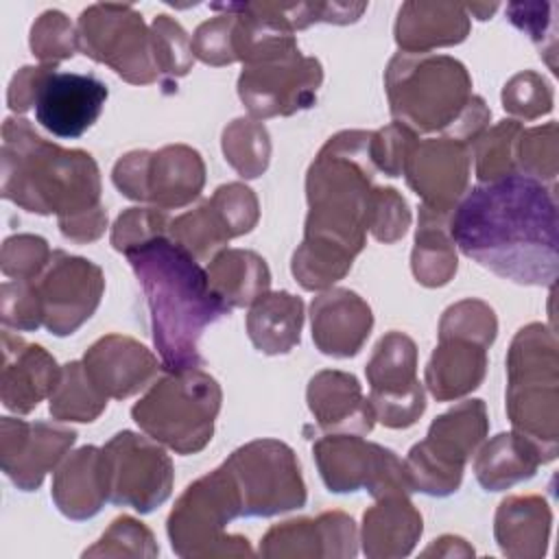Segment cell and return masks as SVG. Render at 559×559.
<instances>
[{
	"mask_svg": "<svg viewBox=\"0 0 559 559\" xmlns=\"http://www.w3.org/2000/svg\"><path fill=\"white\" fill-rule=\"evenodd\" d=\"M542 456L531 441L518 432L496 435L476 456L474 474L483 489L502 491L535 476Z\"/></svg>",
	"mask_w": 559,
	"mask_h": 559,
	"instance_id": "d6a6232c",
	"label": "cell"
},
{
	"mask_svg": "<svg viewBox=\"0 0 559 559\" xmlns=\"http://www.w3.org/2000/svg\"><path fill=\"white\" fill-rule=\"evenodd\" d=\"M92 382L114 400H124L144 389L159 371L157 358L135 338L107 334L83 356Z\"/></svg>",
	"mask_w": 559,
	"mask_h": 559,
	"instance_id": "cb8c5ba5",
	"label": "cell"
},
{
	"mask_svg": "<svg viewBox=\"0 0 559 559\" xmlns=\"http://www.w3.org/2000/svg\"><path fill=\"white\" fill-rule=\"evenodd\" d=\"M465 9L467 13H476L478 20H487L498 9V4H465Z\"/></svg>",
	"mask_w": 559,
	"mask_h": 559,
	"instance_id": "9f6ffc18",
	"label": "cell"
},
{
	"mask_svg": "<svg viewBox=\"0 0 559 559\" xmlns=\"http://www.w3.org/2000/svg\"><path fill=\"white\" fill-rule=\"evenodd\" d=\"M52 251L41 236L15 234L9 236L0 251V269L13 280H37L50 262Z\"/></svg>",
	"mask_w": 559,
	"mask_h": 559,
	"instance_id": "681fc988",
	"label": "cell"
},
{
	"mask_svg": "<svg viewBox=\"0 0 559 559\" xmlns=\"http://www.w3.org/2000/svg\"><path fill=\"white\" fill-rule=\"evenodd\" d=\"M518 120H502L491 129H485L472 144V157L476 166V177L480 183L496 181L518 173L515 166V146L522 133Z\"/></svg>",
	"mask_w": 559,
	"mask_h": 559,
	"instance_id": "74e56055",
	"label": "cell"
},
{
	"mask_svg": "<svg viewBox=\"0 0 559 559\" xmlns=\"http://www.w3.org/2000/svg\"><path fill=\"white\" fill-rule=\"evenodd\" d=\"M151 46L164 90L175 92V81L179 76H186L194 63L188 33L170 15L162 13L151 24Z\"/></svg>",
	"mask_w": 559,
	"mask_h": 559,
	"instance_id": "f35d334b",
	"label": "cell"
},
{
	"mask_svg": "<svg viewBox=\"0 0 559 559\" xmlns=\"http://www.w3.org/2000/svg\"><path fill=\"white\" fill-rule=\"evenodd\" d=\"M369 144L371 131H341L323 144L308 168L304 242L290 262L295 280L306 290L332 288L365 247L367 201L376 173Z\"/></svg>",
	"mask_w": 559,
	"mask_h": 559,
	"instance_id": "7a4b0ae2",
	"label": "cell"
},
{
	"mask_svg": "<svg viewBox=\"0 0 559 559\" xmlns=\"http://www.w3.org/2000/svg\"><path fill=\"white\" fill-rule=\"evenodd\" d=\"M557 369L555 334L542 323L522 328L507 354V413L513 432L531 441L544 463L557 456L559 441Z\"/></svg>",
	"mask_w": 559,
	"mask_h": 559,
	"instance_id": "8992f818",
	"label": "cell"
},
{
	"mask_svg": "<svg viewBox=\"0 0 559 559\" xmlns=\"http://www.w3.org/2000/svg\"><path fill=\"white\" fill-rule=\"evenodd\" d=\"M168 236L197 260L214 258L218 251H223L227 240H231L210 199L201 201L194 210L170 218Z\"/></svg>",
	"mask_w": 559,
	"mask_h": 559,
	"instance_id": "d590c367",
	"label": "cell"
},
{
	"mask_svg": "<svg viewBox=\"0 0 559 559\" xmlns=\"http://www.w3.org/2000/svg\"><path fill=\"white\" fill-rule=\"evenodd\" d=\"M109 502L151 513L173 493L175 472L164 448L131 430L114 435L103 448Z\"/></svg>",
	"mask_w": 559,
	"mask_h": 559,
	"instance_id": "5bb4252c",
	"label": "cell"
},
{
	"mask_svg": "<svg viewBox=\"0 0 559 559\" xmlns=\"http://www.w3.org/2000/svg\"><path fill=\"white\" fill-rule=\"evenodd\" d=\"M369 404L386 428H408L426 411L424 386L417 380V347L402 332H386L367 367Z\"/></svg>",
	"mask_w": 559,
	"mask_h": 559,
	"instance_id": "9a60e30c",
	"label": "cell"
},
{
	"mask_svg": "<svg viewBox=\"0 0 559 559\" xmlns=\"http://www.w3.org/2000/svg\"><path fill=\"white\" fill-rule=\"evenodd\" d=\"M448 212L419 207V225L411 255L413 275L419 284L437 288L448 284L456 273V247L448 229Z\"/></svg>",
	"mask_w": 559,
	"mask_h": 559,
	"instance_id": "836d02e7",
	"label": "cell"
},
{
	"mask_svg": "<svg viewBox=\"0 0 559 559\" xmlns=\"http://www.w3.org/2000/svg\"><path fill=\"white\" fill-rule=\"evenodd\" d=\"M170 218L159 207H129L111 227V247L127 253L157 236L168 234Z\"/></svg>",
	"mask_w": 559,
	"mask_h": 559,
	"instance_id": "f907efd6",
	"label": "cell"
},
{
	"mask_svg": "<svg viewBox=\"0 0 559 559\" xmlns=\"http://www.w3.org/2000/svg\"><path fill=\"white\" fill-rule=\"evenodd\" d=\"M31 50L41 63L57 66L79 50L76 28L61 11H44L31 26Z\"/></svg>",
	"mask_w": 559,
	"mask_h": 559,
	"instance_id": "b9f144b4",
	"label": "cell"
},
{
	"mask_svg": "<svg viewBox=\"0 0 559 559\" xmlns=\"http://www.w3.org/2000/svg\"><path fill=\"white\" fill-rule=\"evenodd\" d=\"M107 395L92 382L83 360L61 367L59 382L50 393L48 411L57 421H94L107 406Z\"/></svg>",
	"mask_w": 559,
	"mask_h": 559,
	"instance_id": "e575fe53",
	"label": "cell"
},
{
	"mask_svg": "<svg viewBox=\"0 0 559 559\" xmlns=\"http://www.w3.org/2000/svg\"><path fill=\"white\" fill-rule=\"evenodd\" d=\"M395 122L415 133L443 131L452 138L472 100V79L461 61L432 52H397L384 72Z\"/></svg>",
	"mask_w": 559,
	"mask_h": 559,
	"instance_id": "5b68a950",
	"label": "cell"
},
{
	"mask_svg": "<svg viewBox=\"0 0 559 559\" xmlns=\"http://www.w3.org/2000/svg\"><path fill=\"white\" fill-rule=\"evenodd\" d=\"M0 192L33 214H55L72 242H92L105 234L100 175L94 157L44 140L26 118H7L0 148Z\"/></svg>",
	"mask_w": 559,
	"mask_h": 559,
	"instance_id": "3957f363",
	"label": "cell"
},
{
	"mask_svg": "<svg viewBox=\"0 0 559 559\" xmlns=\"http://www.w3.org/2000/svg\"><path fill=\"white\" fill-rule=\"evenodd\" d=\"M411 225L406 199L395 188H371L367 201V231L384 245L397 242Z\"/></svg>",
	"mask_w": 559,
	"mask_h": 559,
	"instance_id": "ee69618b",
	"label": "cell"
},
{
	"mask_svg": "<svg viewBox=\"0 0 559 559\" xmlns=\"http://www.w3.org/2000/svg\"><path fill=\"white\" fill-rule=\"evenodd\" d=\"M489 430L483 400H465L439 415L424 441L404 461L413 491L450 496L459 489L463 467Z\"/></svg>",
	"mask_w": 559,
	"mask_h": 559,
	"instance_id": "9c48e42d",
	"label": "cell"
},
{
	"mask_svg": "<svg viewBox=\"0 0 559 559\" xmlns=\"http://www.w3.org/2000/svg\"><path fill=\"white\" fill-rule=\"evenodd\" d=\"M207 280L221 301L231 308L251 306L269 293L271 273L262 255L247 249H223L207 264Z\"/></svg>",
	"mask_w": 559,
	"mask_h": 559,
	"instance_id": "1f68e13d",
	"label": "cell"
},
{
	"mask_svg": "<svg viewBox=\"0 0 559 559\" xmlns=\"http://www.w3.org/2000/svg\"><path fill=\"white\" fill-rule=\"evenodd\" d=\"M557 4L555 2H511L507 4V15L513 26L524 31L535 46L539 48V55H544L550 70H557L555 57H557V17H555Z\"/></svg>",
	"mask_w": 559,
	"mask_h": 559,
	"instance_id": "f6af8a7d",
	"label": "cell"
},
{
	"mask_svg": "<svg viewBox=\"0 0 559 559\" xmlns=\"http://www.w3.org/2000/svg\"><path fill=\"white\" fill-rule=\"evenodd\" d=\"M487 371V347L465 338H439L426 365V386L439 402L459 400L480 386Z\"/></svg>",
	"mask_w": 559,
	"mask_h": 559,
	"instance_id": "f1b7e54d",
	"label": "cell"
},
{
	"mask_svg": "<svg viewBox=\"0 0 559 559\" xmlns=\"http://www.w3.org/2000/svg\"><path fill=\"white\" fill-rule=\"evenodd\" d=\"M312 341L325 356L349 358L365 345L373 314L369 304L347 288H328L310 304Z\"/></svg>",
	"mask_w": 559,
	"mask_h": 559,
	"instance_id": "603a6c76",
	"label": "cell"
},
{
	"mask_svg": "<svg viewBox=\"0 0 559 559\" xmlns=\"http://www.w3.org/2000/svg\"><path fill=\"white\" fill-rule=\"evenodd\" d=\"M557 225L555 188L520 173L465 190L448 216L454 247L524 286L555 284Z\"/></svg>",
	"mask_w": 559,
	"mask_h": 559,
	"instance_id": "6da1fadb",
	"label": "cell"
},
{
	"mask_svg": "<svg viewBox=\"0 0 559 559\" xmlns=\"http://www.w3.org/2000/svg\"><path fill=\"white\" fill-rule=\"evenodd\" d=\"M151 312L153 343L166 371L199 369L203 330L229 308L212 290L207 271L168 234L124 253Z\"/></svg>",
	"mask_w": 559,
	"mask_h": 559,
	"instance_id": "277c9868",
	"label": "cell"
},
{
	"mask_svg": "<svg viewBox=\"0 0 559 559\" xmlns=\"http://www.w3.org/2000/svg\"><path fill=\"white\" fill-rule=\"evenodd\" d=\"M76 41L85 57L109 66L127 83L151 85L159 79L151 28L131 4L87 7L76 22Z\"/></svg>",
	"mask_w": 559,
	"mask_h": 559,
	"instance_id": "30bf717a",
	"label": "cell"
},
{
	"mask_svg": "<svg viewBox=\"0 0 559 559\" xmlns=\"http://www.w3.org/2000/svg\"><path fill=\"white\" fill-rule=\"evenodd\" d=\"M304 301L286 290L264 293L247 314V334L262 354L277 356L290 352L301 336Z\"/></svg>",
	"mask_w": 559,
	"mask_h": 559,
	"instance_id": "4dcf8cb0",
	"label": "cell"
},
{
	"mask_svg": "<svg viewBox=\"0 0 559 559\" xmlns=\"http://www.w3.org/2000/svg\"><path fill=\"white\" fill-rule=\"evenodd\" d=\"M469 166V146L441 135L417 140L406 157L402 175L408 188L421 197V205L450 214L467 190Z\"/></svg>",
	"mask_w": 559,
	"mask_h": 559,
	"instance_id": "d6986e66",
	"label": "cell"
},
{
	"mask_svg": "<svg viewBox=\"0 0 559 559\" xmlns=\"http://www.w3.org/2000/svg\"><path fill=\"white\" fill-rule=\"evenodd\" d=\"M502 107L511 116L533 120L552 109V90L544 76L524 70L511 76L502 90Z\"/></svg>",
	"mask_w": 559,
	"mask_h": 559,
	"instance_id": "c3c4849f",
	"label": "cell"
},
{
	"mask_svg": "<svg viewBox=\"0 0 559 559\" xmlns=\"http://www.w3.org/2000/svg\"><path fill=\"white\" fill-rule=\"evenodd\" d=\"M221 400V386L210 373L201 369L166 371L133 404L131 417L157 443L177 454H194L214 435Z\"/></svg>",
	"mask_w": 559,
	"mask_h": 559,
	"instance_id": "52a82bcc",
	"label": "cell"
},
{
	"mask_svg": "<svg viewBox=\"0 0 559 559\" xmlns=\"http://www.w3.org/2000/svg\"><path fill=\"white\" fill-rule=\"evenodd\" d=\"M107 85L94 74L57 72L44 79L35 98V118L52 135L81 138L100 116Z\"/></svg>",
	"mask_w": 559,
	"mask_h": 559,
	"instance_id": "ffe728a7",
	"label": "cell"
},
{
	"mask_svg": "<svg viewBox=\"0 0 559 559\" xmlns=\"http://www.w3.org/2000/svg\"><path fill=\"white\" fill-rule=\"evenodd\" d=\"M421 531V515L408 493L380 496L362 515V552L371 559L406 557Z\"/></svg>",
	"mask_w": 559,
	"mask_h": 559,
	"instance_id": "83f0119b",
	"label": "cell"
},
{
	"mask_svg": "<svg viewBox=\"0 0 559 559\" xmlns=\"http://www.w3.org/2000/svg\"><path fill=\"white\" fill-rule=\"evenodd\" d=\"M223 153L240 177H260L266 170L271 157V140L266 127L253 118H236L223 131Z\"/></svg>",
	"mask_w": 559,
	"mask_h": 559,
	"instance_id": "8d00e7d4",
	"label": "cell"
},
{
	"mask_svg": "<svg viewBox=\"0 0 559 559\" xmlns=\"http://www.w3.org/2000/svg\"><path fill=\"white\" fill-rule=\"evenodd\" d=\"M496 332V314L480 299H463L450 306L439 321V338H465L483 347H489L493 343Z\"/></svg>",
	"mask_w": 559,
	"mask_h": 559,
	"instance_id": "60d3db41",
	"label": "cell"
},
{
	"mask_svg": "<svg viewBox=\"0 0 559 559\" xmlns=\"http://www.w3.org/2000/svg\"><path fill=\"white\" fill-rule=\"evenodd\" d=\"M0 319L4 328H15L24 332L44 325V308L35 280H13L2 284Z\"/></svg>",
	"mask_w": 559,
	"mask_h": 559,
	"instance_id": "bcb514c9",
	"label": "cell"
},
{
	"mask_svg": "<svg viewBox=\"0 0 559 559\" xmlns=\"http://www.w3.org/2000/svg\"><path fill=\"white\" fill-rule=\"evenodd\" d=\"M114 186L133 201H146L159 210H177L192 203L205 183L201 155L186 144H168L159 151H131L111 173Z\"/></svg>",
	"mask_w": 559,
	"mask_h": 559,
	"instance_id": "7c38bea8",
	"label": "cell"
},
{
	"mask_svg": "<svg viewBox=\"0 0 559 559\" xmlns=\"http://www.w3.org/2000/svg\"><path fill=\"white\" fill-rule=\"evenodd\" d=\"M557 124L522 129L515 146V166L520 175H526L548 188H555L557 179Z\"/></svg>",
	"mask_w": 559,
	"mask_h": 559,
	"instance_id": "ab89813d",
	"label": "cell"
},
{
	"mask_svg": "<svg viewBox=\"0 0 559 559\" xmlns=\"http://www.w3.org/2000/svg\"><path fill=\"white\" fill-rule=\"evenodd\" d=\"M44 308V328L55 336L76 332L98 308L105 275L92 260L52 251L48 266L35 280Z\"/></svg>",
	"mask_w": 559,
	"mask_h": 559,
	"instance_id": "e0dca14e",
	"label": "cell"
},
{
	"mask_svg": "<svg viewBox=\"0 0 559 559\" xmlns=\"http://www.w3.org/2000/svg\"><path fill=\"white\" fill-rule=\"evenodd\" d=\"M159 552L153 533L138 520L122 515L83 557H155Z\"/></svg>",
	"mask_w": 559,
	"mask_h": 559,
	"instance_id": "7bdbcfd3",
	"label": "cell"
},
{
	"mask_svg": "<svg viewBox=\"0 0 559 559\" xmlns=\"http://www.w3.org/2000/svg\"><path fill=\"white\" fill-rule=\"evenodd\" d=\"M312 454L325 487L334 493L369 491L373 498L411 493L404 461L393 450L365 441L360 435L332 432L312 445Z\"/></svg>",
	"mask_w": 559,
	"mask_h": 559,
	"instance_id": "4fadbf2b",
	"label": "cell"
},
{
	"mask_svg": "<svg viewBox=\"0 0 559 559\" xmlns=\"http://www.w3.org/2000/svg\"><path fill=\"white\" fill-rule=\"evenodd\" d=\"M57 66H24L15 72V76L9 83L7 90V105L15 114H24L26 109L35 107L37 92L44 83V79L55 70Z\"/></svg>",
	"mask_w": 559,
	"mask_h": 559,
	"instance_id": "db71d44e",
	"label": "cell"
},
{
	"mask_svg": "<svg viewBox=\"0 0 559 559\" xmlns=\"http://www.w3.org/2000/svg\"><path fill=\"white\" fill-rule=\"evenodd\" d=\"M356 524L341 511L282 522L262 537V557H354Z\"/></svg>",
	"mask_w": 559,
	"mask_h": 559,
	"instance_id": "44dd1931",
	"label": "cell"
},
{
	"mask_svg": "<svg viewBox=\"0 0 559 559\" xmlns=\"http://www.w3.org/2000/svg\"><path fill=\"white\" fill-rule=\"evenodd\" d=\"M210 203L223 221L229 238L249 234L260 218V207L253 190L238 181L218 186L210 197Z\"/></svg>",
	"mask_w": 559,
	"mask_h": 559,
	"instance_id": "7dc6e473",
	"label": "cell"
},
{
	"mask_svg": "<svg viewBox=\"0 0 559 559\" xmlns=\"http://www.w3.org/2000/svg\"><path fill=\"white\" fill-rule=\"evenodd\" d=\"M242 518L238 487L225 467L201 476L175 502L168 515V537L179 557H251L249 539L227 535L225 526Z\"/></svg>",
	"mask_w": 559,
	"mask_h": 559,
	"instance_id": "ba28073f",
	"label": "cell"
},
{
	"mask_svg": "<svg viewBox=\"0 0 559 559\" xmlns=\"http://www.w3.org/2000/svg\"><path fill=\"white\" fill-rule=\"evenodd\" d=\"M234 26L236 13L231 11H221V15L203 22L190 39L192 55L207 66L234 63Z\"/></svg>",
	"mask_w": 559,
	"mask_h": 559,
	"instance_id": "816d5d0a",
	"label": "cell"
},
{
	"mask_svg": "<svg viewBox=\"0 0 559 559\" xmlns=\"http://www.w3.org/2000/svg\"><path fill=\"white\" fill-rule=\"evenodd\" d=\"M306 400L325 432L365 435L376 424L369 397L362 395L360 382L352 373L336 369L319 371L308 384Z\"/></svg>",
	"mask_w": 559,
	"mask_h": 559,
	"instance_id": "d4e9b609",
	"label": "cell"
},
{
	"mask_svg": "<svg viewBox=\"0 0 559 559\" xmlns=\"http://www.w3.org/2000/svg\"><path fill=\"white\" fill-rule=\"evenodd\" d=\"M439 544L445 546V550H437L435 555H441V557H452V555H474V550L465 544V539L461 537H454V535H443L437 539Z\"/></svg>",
	"mask_w": 559,
	"mask_h": 559,
	"instance_id": "11a10c76",
	"label": "cell"
},
{
	"mask_svg": "<svg viewBox=\"0 0 559 559\" xmlns=\"http://www.w3.org/2000/svg\"><path fill=\"white\" fill-rule=\"evenodd\" d=\"M550 509L539 496L504 498L496 513V542L507 557L535 559L546 552Z\"/></svg>",
	"mask_w": 559,
	"mask_h": 559,
	"instance_id": "f546056e",
	"label": "cell"
},
{
	"mask_svg": "<svg viewBox=\"0 0 559 559\" xmlns=\"http://www.w3.org/2000/svg\"><path fill=\"white\" fill-rule=\"evenodd\" d=\"M50 496L66 518H94L109 500L103 448L83 445L72 452L55 472Z\"/></svg>",
	"mask_w": 559,
	"mask_h": 559,
	"instance_id": "484cf974",
	"label": "cell"
},
{
	"mask_svg": "<svg viewBox=\"0 0 559 559\" xmlns=\"http://www.w3.org/2000/svg\"><path fill=\"white\" fill-rule=\"evenodd\" d=\"M242 502V518H269L306 504L295 452L277 439H255L225 461Z\"/></svg>",
	"mask_w": 559,
	"mask_h": 559,
	"instance_id": "8fae6325",
	"label": "cell"
},
{
	"mask_svg": "<svg viewBox=\"0 0 559 559\" xmlns=\"http://www.w3.org/2000/svg\"><path fill=\"white\" fill-rule=\"evenodd\" d=\"M321 81L323 68L319 59L304 57L297 50L280 59L245 66L238 76V96L253 120L290 116L314 105Z\"/></svg>",
	"mask_w": 559,
	"mask_h": 559,
	"instance_id": "2e32d148",
	"label": "cell"
},
{
	"mask_svg": "<svg viewBox=\"0 0 559 559\" xmlns=\"http://www.w3.org/2000/svg\"><path fill=\"white\" fill-rule=\"evenodd\" d=\"M76 441L72 428L50 421L2 417L0 467L22 491H35Z\"/></svg>",
	"mask_w": 559,
	"mask_h": 559,
	"instance_id": "ac0fdd59",
	"label": "cell"
},
{
	"mask_svg": "<svg viewBox=\"0 0 559 559\" xmlns=\"http://www.w3.org/2000/svg\"><path fill=\"white\" fill-rule=\"evenodd\" d=\"M393 33L400 52H428L439 46L461 44L469 33V13L465 4L404 2Z\"/></svg>",
	"mask_w": 559,
	"mask_h": 559,
	"instance_id": "4316f807",
	"label": "cell"
},
{
	"mask_svg": "<svg viewBox=\"0 0 559 559\" xmlns=\"http://www.w3.org/2000/svg\"><path fill=\"white\" fill-rule=\"evenodd\" d=\"M2 373H0V400L4 408L26 415L44 397H50L55 391L61 367L55 358L41 347L26 343L24 338L2 332Z\"/></svg>",
	"mask_w": 559,
	"mask_h": 559,
	"instance_id": "7402d4cb",
	"label": "cell"
},
{
	"mask_svg": "<svg viewBox=\"0 0 559 559\" xmlns=\"http://www.w3.org/2000/svg\"><path fill=\"white\" fill-rule=\"evenodd\" d=\"M415 142L417 133L395 120L380 131H371L369 153L376 170H382L389 177H400Z\"/></svg>",
	"mask_w": 559,
	"mask_h": 559,
	"instance_id": "f5cc1de1",
	"label": "cell"
}]
</instances>
